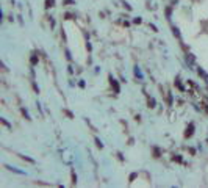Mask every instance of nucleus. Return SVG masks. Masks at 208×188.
I'll return each instance as SVG.
<instances>
[{"label": "nucleus", "mask_w": 208, "mask_h": 188, "mask_svg": "<svg viewBox=\"0 0 208 188\" xmlns=\"http://www.w3.org/2000/svg\"><path fill=\"white\" fill-rule=\"evenodd\" d=\"M185 61L188 64V69H194V64H196V57L193 54H186L185 55Z\"/></svg>", "instance_id": "f257e3e1"}, {"label": "nucleus", "mask_w": 208, "mask_h": 188, "mask_svg": "<svg viewBox=\"0 0 208 188\" xmlns=\"http://www.w3.org/2000/svg\"><path fill=\"white\" fill-rule=\"evenodd\" d=\"M194 129H196L194 122H189L188 127H186V130H185V138H191V136L194 135Z\"/></svg>", "instance_id": "f03ea898"}, {"label": "nucleus", "mask_w": 208, "mask_h": 188, "mask_svg": "<svg viewBox=\"0 0 208 188\" xmlns=\"http://www.w3.org/2000/svg\"><path fill=\"white\" fill-rule=\"evenodd\" d=\"M110 85H111V88H114V93H120V86H119V83L116 78H113V75H110Z\"/></svg>", "instance_id": "7ed1b4c3"}, {"label": "nucleus", "mask_w": 208, "mask_h": 188, "mask_svg": "<svg viewBox=\"0 0 208 188\" xmlns=\"http://www.w3.org/2000/svg\"><path fill=\"white\" fill-rule=\"evenodd\" d=\"M133 72H135V77H136L138 80H144V74H143V71H141V67H139V66H135Z\"/></svg>", "instance_id": "20e7f679"}, {"label": "nucleus", "mask_w": 208, "mask_h": 188, "mask_svg": "<svg viewBox=\"0 0 208 188\" xmlns=\"http://www.w3.org/2000/svg\"><path fill=\"white\" fill-rule=\"evenodd\" d=\"M39 63V57H38V54L34 52V54H31V57H30V64L31 66H36Z\"/></svg>", "instance_id": "39448f33"}, {"label": "nucleus", "mask_w": 208, "mask_h": 188, "mask_svg": "<svg viewBox=\"0 0 208 188\" xmlns=\"http://www.w3.org/2000/svg\"><path fill=\"white\" fill-rule=\"evenodd\" d=\"M172 35H174L179 41H182V33H180V30H179V27H175V25H172Z\"/></svg>", "instance_id": "423d86ee"}, {"label": "nucleus", "mask_w": 208, "mask_h": 188, "mask_svg": "<svg viewBox=\"0 0 208 188\" xmlns=\"http://www.w3.org/2000/svg\"><path fill=\"white\" fill-rule=\"evenodd\" d=\"M5 168H6L8 171H13V173H16V174H21V176H24V174H25V171L17 169V168H14V166H8V165H5Z\"/></svg>", "instance_id": "0eeeda50"}, {"label": "nucleus", "mask_w": 208, "mask_h": 188, "mask_svg": "<svg viewBox=\"0 0 208 188\" xmlns=\"http://www.w3.org/2000/svg\"><path fill=\"white\" fill-rule=\"evenodd\" d=\"M147 107L149 108H155V107H157V102H155L153 97H147Z\"/></svg>", "instance_id": "6e6552de"}, {"label": "nucleus", "mask_w": 208, "mask_h": 188, "mask_svg": "<svg viewBox=\"0 0 208 188\" xmlns=\"http://www.w3.org/2000/svg\"><path fill=\"white\" fill-rule=\"evenodd\" d=\"M172 8H174L172 5H169V6L166 8V19H171V18H172Z\"/></svg>", "instance_id": "1a4fd4ad"}, {"label": "nucleus", "mask_w": 208, "mask_h": 188, "mask_svg": "<svg viewBox=\"0 0 208 188\" xmlns=\"http://www.w3.org/2000/svg\"><path fill=\"white\" fill-rule=\"evenodd\" d=\"M174 85H175V86H177V88H179L180 91H185V88H183V85H182V82H180V78H179V77L175 78V82H174Z\"/></svg>", "instance_id": "9d476101"}, {"label": "nucleus", "mask_w": 208, "mask_h": 188, "mask_svg": "<svg viewBox=\"0 0 208 188\" xmlns=\"http://www.w3.org/2000/svg\"><path fill=\"white\" fill-rule=\"evenodd\" d=\"M197 74H199V75H200L203 80H205V78H206V75H208V74H206V72L202 69V67H197Z\"/></svg>", "instance_id": "9b49d317"}, {"label": "nucleus", "mask_w": 208, "mask_h": 188, "mask_svg": "<svg viewBox=\"0 0 208 188\" xmlns=\"http://www.w3.org/2000/svg\"><path fill=\"white\" fill-rule=\"evenodd\" d=\"M55 6V0H45V8H53Z\"/></svg>", "instance_id": "f8f14e48"}, {"label": "nucleus", "mask_w": 208, "mask_h": 188, "mask_svg": "<svg viewBox=\"0 0 208 188\" xmlns=\"http://www.w3.org/2000/svg\"><path fill=\"white\" fill-rule=\"evenodd\" d=\"M21 111H22V114H24V118L27 119V121H31V118H30V114H28V111H27L25 108H22Z\"/></svg>", "instance_id": "ddd939ff"}, {"label": "nucleus", "mask_w": 208, "mask_h": 188, "mask_svg": "<svg viewBox=\"0 0 208 188\" xmlns=\"http://www.w3.org/2000/svg\"><path fill=\"white\" fill-rule=\"evenodd\" d=\"M94 141H96V146H97L99 149H103V143H102V141H100V140L97 138V136H96V138H94Z\"/></svg>", "instance_id": "4468645a"}, {"label": "nucleus", "mask_w": 208, "mask_h": 188, "mask_svg": "<svg viewBox=\"0 0 208 188\" xmlns=\"http://www.w3.org/2000/svg\"><path fill=\"white\" fill-rule=\"evenodd\" d=\"M0 121H2V124H3V126H6L8 129H11V124H10V122L6 121V119H5V118H0Z\"/></svg>", "instance_id": "2eb2a0df"}, {"label": "nucleus", "mask_w": 208, "mask_h": 188, "mask_svg": "<svg viewBox=\"0 0 208 188\" xmlns=\"http://www.w3.org/2000/svg\"><path fill=\"white\" fill-rule=\"evenodd\" d=\"M64 54H66V58H67V61H72V55H71V52H69L67 49L64 50Z\"/></svg>", "instance_id": "dca6fc26"}, {"label": "nucleus", "mask_w": 208, "mask_h": 188, "mask_svg": "<svg viewBox=\"0 0 208 188\" xmlns=\"http://www.w3.org/2000/svg\"><path fill=\"white\" fill-rule=\"evenodd\" d=\"M63 5H75V0H63Z\"/></svg>", "instance_id": "f3484780"}, {"label": "nucleus", "mask_w": 208, "mask_h": 188, "mask_svg": "<svg viewBox=\"0 0 208 188\" xmlns=\"http://www.w3.org/2000/svg\"><path fill=\"white\" fill-rule=\"evenodd\" d=\"M71 176H72V185H75V183H77V174L74 173V169H72V173H71Z\"/></svg>", "instance_id": "a211bd4d"}, {"label": "nucleus", "mask_w": 208, "mask_h": 188, "mask_svg": "<svg viewBox=\"0 0 208 188\" xmlns=\"http://www.w3.org/2000/svg\"><path fill=\"white\" fill-rule=\"evenodd\" d=\"M153 154H155L153 157H157V158H158V157H160V149H158V147H153Z\"/></svg>", "instance_id": "6ab92c4d"}, {"label": "nucleus", "mask_w": 208, "mask_h": 188, "mask_svg": "<svg viewBox=\"0 0 208 188\" xmlns=\"http://www.w3.org/2000/svg\"><path fill=\"white\" fill-rule=\"evenodd\" d=\"M172 160H174V162H179V163H182V157L179 155V154H177V155H174V157H172Z\"/></svg>", "instance_id": "aec40b11"}, {"label": "nucleus", "mask_w": 208, "mask_h": 188, "mask_svg": "<svg viewBox=\"0 0 208 188\" xmlns=\"http://www.w3.org/2000/svg\"><path fill=\"white\" fill-rule=\"evenodd\" d=\"M67 72L71 74V75L74 74V67H72V64H69V66H67Z\"/></svg>", "instance_id": "412c9836"}, {"label": "nucleus", "mask_w": 208, "mask_h": 188, "mask_svg": "<svg viewBox=\"0 0 208 188\" xmlns=\"http://www.w3.org/2000/svg\"><path fill=\"white\" fill-rule=\"evenodd\" d=\"M167 102L169 105H172V93H167Z\"/></svg>", "instance_id": "4be33fe9"}, {"label": "nucleus", "mask_w": 208, "mask_h": 188, "mask_svg": "<svg viewBox=\"0 0 208 188\" xmlns=\"http://www.w3.org/2000/svg\"><path fill=\"white\" fill-rule=\"evenodd\" d=\"M141 22H143L141 18H135V19H133V24H141Z\"/></svg>", "instance_id": "5701e85b"}, {"label": "nucleus", "mask_w": 208, "mask_h": 188, "mask_svg": "<svg viewBox=\"0 0 208 188\" xmlns=\"http://www.w3.org/2000/svg\"><path fill=\"white\" fill-rule=\"evenodd\" d=\"M86 49H88V52H91V50H92V46H91V42H89V41L86 42Z\"/></svg>", "instance_id": "b1692460"}, {"label": "nucleus", "mask_w": 208, "mask_h": 188, "mask_svg": "<svg viewBox=\"0 0 208 188\" xmlns=\"http://www.w3.org/2000/svg\"><path fill=\"white\" fill-rule=\"evenodd\" d=\"M78 86H80V88H84V86H86V83H84V80H80V82H78Z\"/></svg>", "instance_id": "393cba45"}, {"label": "nucleus", "mask_w": 208, "mask_h": 188, "mask_svg": "<svg viewBox=\"0 0 208 188\" xmlns=\"http://www.w3.org/2000/svg\"><path fill=\"white\" fill-rule=\"evenodd\" d=\"M122 5H124V6H125V8H127L128 11H131V6H130V5H128L127 2H122Z\"/></svg>", "instance_id": "a878e982"}, {"label": "nucleus", "mask_w": 208, "mask_h": 188, "mask_svg": "<svg viewBox=\"0 0 208 188\" xmlns=\"http://www.w3.org/2000/svg\"><path fill=\"white\" fill-rule=\"evenodd\" d=\"M64 113H66V114H67V116H69V118H71V119H72V118H74V114H72V113H71V111H69V110H64Z\"/></svg>", "instance_id": "bb28decb"}, {"label": "nucleus", "mask_w": 208, "mask_h": 188, "mask_svg": "<svg viewBox=\"0 0 208 188\" xmlns=\"http://www.w3.org/2000/svg\"><path fill=\"white\" fill-rule=\"evenodd\" d=\"M117 158H119L120 162H124V155H122V154H120V152H117Z\"/></svg>", "instance_id": "cd10ccee"}, {"label": "nucleus", "mask_w": 208, "mask_h": 188, "mask_svg": "<svg viewBox=\"0 0 208 188\" xmlns=\"http://www.w3.org/2000/svg\"><path fill=\"white\" fill-rule=\"evenodd\" d=\"M33 88H34V91H36V93H39V88H38V85L34 83V82H33Z\"/></svg>", "instance_id": "c85d7f7f"}, {"label": "nucleus", "mask_w": 208, "mask_h": 188, "mask_svg": "<svg viewBox=\"0 0 208 188\" xmlns=\"http://www.w3.org/2000/svg\"><path fill=\"white\" fill-rule=\"evenodd\" d=\"M50 25H52V28L55 27V19H53V18H50Z\"/></svg>", "instance_id": "c756f323"}, {"label": "nucleus", "mask_w": 208, "mask_h": 188, "mask_svg": "<svg viewBox=\"0 0 208 188\" xmlns=\"http://www.w3.org/2000/svg\"><path fill=\"white\" fill-rule=\"evenodd\" d=\"M64 18H66V19H72V14H71V13H66Z\"/></svg>", "instance_id": "7c9ffc66"}, {"label": "nucleus", "mask_w": 208, "mask_h": 188, "mask_svg": "<svg viewBox=\"0 0 208 188\" xmlns=\"http://www.w3.org/2000/svg\"><path fill=\"white\" fill-rule=\"evenodd\" d=\"M177 3H179V0H171V5H172V6H175Z\"/></svg>", "instance_id": "2f4dec72"}, {"label": "nucleus", "mask_w": 208, "mask_h": 188, "mask_svg": "<svg viewBox=\"0 0 208 188\" xmlns=\"http://www.w3.org/2000/svg\"><path fill=\"white\" fill-rule=\"evenodd\" d=\"M17 18H19V22H21V25H24V21H22V16L19 14V16H17Z\"/></svg>", "instance_id": "473e14b6"}, {"label": "nucleus", "mask_w": 208, "mask_h": 188, "mask_svg": "<svg viewBox=\"0 0 208 188\" xmlns=\"http://www.w3.org/2000/svg\"><path fill=\"white\" fill-rule=\"evenodd\" d=\"M150 28H152V30H153V31H158V30H157V27H155V25H153V24H150Z\"/></svg>", "instance_id": "72a5a7b5"}, {"label": "nucleus", "mask_w": 208, "mask_h": 188, "mask_svg": "<svg viewBox=\"0 0 208 188\" xmlns=\"http://www.w3.org/2000/svg\"><path fill=\"white\" fill-rule=\"evenodd\" d=\"M206 144H208V138H206Z\"/></svg>", "instance_id": "f704fd0d"}]
</instances>
